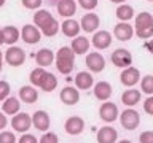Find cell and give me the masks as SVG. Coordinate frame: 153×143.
<instances>
[{"instance_id":"1","label":"cell","mask_w":153,"mask_h":143,"mask_svg":"<svg viewBox=\"0 0 153 143\" xmlns=\"http://www.w3.org/2000/svg\"><path fill=\"white\" fill-rule=\"evenodd\" d=\"M33 24L40 29V32L45 37H54L61 27V24L53 18V14L48 10H38L33 14Z\"/></svg>"},{"instance_id":"2","label":"cell","mask_w":153,"mask_h":143,"mask_svg":"<svg viewBox=\"0 0 153 143\" xmlns=\"http://www.w3.org/2000/svg\"><path fill=\"white\" fill-rule=\"evenodd\" d=\"M57 72L62 75H69L75 67V52L72 51L70 46H62L59 48L57 54L54 56Z\"/></svg>"},{"instance_id":"3","label":"cell","mask_w":153,"mask_h":143,"mask_svg":"<svg viewBox=\"0 0 153 143\" xmlns=\"http://www.w3.org/2000/svg\"><path fill=\"white\" fill-rule=\"evenodd\" d=\"M136 35L139 38L153 37V16L147 11H142L136 16Z\"/></svg>"},{"instance_id":"4","label":"cell","mask_w":153,"mask_h":143,"mask_svg":"<svg viewBox=\"0 0 153 143\" xmlns=\"http://www.w3.org/2000/svg\"><path fill=\"white\" fill-rule=\"evenodd\" d=\"M5 60L11 67H21L26 62V51L19 46H10L5 52Z\"/></svg>"},{"instance_id":"5","label":"cell","mask_w":153,"mask_h":143,"mask_svg":"<svg viewBox=\"0 0 153 143\" xmlns=\"http://www.w3.org/2000/svg\"><path fill=\"white\" fill-rule=\"evenodd\" d=\"M120 122H121V126L126 129V130H134V129H137L139 124H140V116H139V113L136 110L126 108L121 113V116H120Z\"/></svg>"},{"instance_id":"6","label":"cell","mask_w":153,"mask_h":143,"mask_svg":"<svg viewBox=\"0 0 153 143\" xmlns=\"http://www.w3.org/2000/svg\"><path fill=\"white\" fill-rule=\"evenodd\" d=\"M32 126V118L29 113H21L18 111L16 114H13V119H11V127L14 129L16 132H21V133H26Z\"/></svg>"},{"instance_id":"7","label":"cell","mask_w":153,"mask_h":143,"mask_svg":"<svg viewBox=\"0 0 153 143\" xmlns=\"http://www.w3.org/2000/svg\"><path fill=\"white\" fill-rule=\"evenodd\" d=\"M112 64L120 69H126L132 64V54L124 48H118L112 52Z\"/></svg>"},{"instance_id":"8","label":"cell","mask_w":153,"mask_h":143,"mask_svg":"<svg viewBox=\"0 0 153 143\" xmlns=\"http://www.w3.org/2000/svg\"><path fill=\"white\" fill-rule=\"evenodd\" d=\"M120 81H121V84L128 86V88H132L134 84H137L140 81V72L136 67L129 65L126 69H123L121 75H120Z\"/></svg>"},{"instance_id":"9","label":"cell","mask_w":153,"mask_h":143,"mask_svg":"<svg viewBox=\"0 0 153 143\" xmlns=\"http://www.w3.org/2000/svg\"><path fill=\"white\" fill-rule=\"evenodd\" d=\"M21 38L27 43V45H37V43L42 40V32L37 26L26 24V26L21 29Z\"/></svg>"},{"instance_id":"10","label":"cell","mask_w":153,"mask_h":143,"mask_svg":"<svg viewBox=\"0 0 153 143\" xmlns=\"http://www.w3.org/2000/svg\"><path fill=\"white\" fill-rule=\"evenodd\" d=\"M118 107L113 102H104L99 108V116L105 122H113L118 118Z\"/></svg>"},{"instance_id":"11","label":"cell","mask_w":153,"mask_h":143,"mask_svg":"<svg viewBox=\"0 0 153 143\" xmlns=\"http://www.w3.org/2000/svg\"><path fill=\"white\" fill-rule=\"evenodd\" d=\"M32 124H33V127H35L37 130L46 132L51 126L50 114H48L45 110H37V111L32 114Z\"/></svg>"},{"instance_id":"12","label":"cell","mask_w":153,"mask_h":143,"mask_svg":"<svg viewBox=\"0 0 153 143\" xmlns=\"http://www.w3.org/2000/svg\"><path fill=\"white\" fill-rule=\"evenodd\" d=\"M85 62H86V67L91 72H94V73H99V72H102L105 69V59L100 52H89L86 56Z\"/></svg>"},{"instance_id":"13","label":"cell","mask_w":153,"mask_h":143,"mask_svg":"<svg viewBox=\"0 0 153 143\" xmlns=\"http://www.w3.org/2000/svg\"><path fill=\"white\" fill-rule=\"evenodd\" d=\"M113 35L120 41H129L134 35V27L128 22H118L113 29Z\"/></svg>"},{"instance_id":"14","label":"cell","mask_w":153,"mask_h":143,"mask_svg":"<svg viewBox=\"0 0 153 143\" xmlns=\"http://www.w3.org/2000/svg\"><path fill=\"white\" fill-rule=\"evenodd\" d=\"M64 129H65V132L69 133V135H78V133H81V132H83V129H85L83 118H80V116L67 118V121L64 124Z\"/></svg>"},{"instance_id":"15","label":"cell","mask_w":153,"mask_h":143,"mask_svg":"<svg viewBox=\"0 0 153 143\" xmlns=\"http://www.w3.org/2000/svg\"><path fill=\"white\" fill-rule=\"evenodd\" d=\"M112 33L107 32V30H99L94 33L93 37V46L96 48V49H107V48L112 45Z\"/></svg>"},{"instance_id":"16","label":"cell","mask_w":153,"mask_h":143,"mask_svg":"<svg viewBox=\"0 0 153 143\" xmlns=\"http://www.w3.org/2000/svg\"><path fill=\"white\" fill-rule=\"evenodd\" d=\"M99 24H100V19L99 16L96 13H86L83 18H81V21H80V27L83 29L85 32H96V29L99 27Z\"/></svg>"},{"instance_id":"17","label":"cell","mask_w":153,"mask_h":143,"mask_svg":"<svg viewBox=\"0 0 153 143\" xmlns=\"http://www.w3.org/2000/svg\"><path fill=\"white\" fill-rule=\"evenodd\" d=\"M57 13L61 14L62 18H72L76 13V2L75 0H59L56 3Z\"/></svg>"},{"instance_id":"18","label":"cell","mask_w":153,"mask_h":143,"mask_svg":"<svg viewBox=\"0 0 153 143\" xmlns=\"http://www.w3.org/2000/svg\"><path fill=\"white\" fill-rule=\"evenodd\" d=\"M61 30H62V33H64L65 37H69V38H74V37H76L80 33V30H81V27H80V22H76L75 19H72V18H67L64 22L61 24Z\"/></svg>"},{"instance_id":"19","label":"cell","mask_w":153,"mask_h":143,"mask_svg":"<svg viewBox=\"0 0 153 143\" xmlns=\"http://www.w3.org/2000/svg\"><path fill=\"white\" fill-rule=\"evenodd\" d=\"M33 57H35V62L38 64V67H48L54 62V52H53L50 48H42V49H38L37 54Z\"/></svg>"},{"instance_id":"20","label":"cell","mask_w":153,"mask_h":143,"mask_svg":"<svg viewBox=\"0 0 153 143\" xmlns=\"http://www.w3.org/2000/svg\"><path fill=\"white\" fill-rule=\"evenodd\" d=\"M118 140V132L113 127H100L97 130V143H115Z\"/></svg>"},{"instance_id":"21","label":"cell","mask_w":153,"mask_h":143,"mask_svg":"<svg viewBox=\"0 0 153 143\" xmlns=\"http://www.w3.org/2000/svg\"><path fill=\"white\" fill-rule=\"evenodd\" d=\"M59 97H61V102L62 103H65V105H75L80 100V92H78V89L72 88V86H67V88H64V89L61 91Z\"/></svg>"},{"instance_id":"22","label":"cell","mask_w":153,"mask_h":143,"mask_svg":"<svg viewBox=\"0 0 153 143\" xmlns=\"http://www.w3.org/2000/svg\"><path fill=\"white\" fill-rule=\"evenodd\" d=\"M112 92H113L112 84L107 83V81H99L94 86V97L99 100H108Z\"/></svg>"},{"instance_id":"23","label":"cell","mask_w":153,"mask_h":143,"mask_svg":"<svg viewBox=\"0 0 153 143\" xmlns=\"http://www.w3.org/2000/svg\"><path fill=\"white\" fill-rule=\"evenodd\" d=\"M94 84V78H93V75L89 73V72H78L75 76V86H76V89H89L91 86Z\"/></svg>"},{"instance_id":"24","label":"cell","mask_w":153,"mask_h":143,"mask_svg":"<svg viewBox=\"0 0 153 143\" xmlns=\"http://www.w3.org/2000/svg\"><path fill=\"white\" fill-rule=\"evenodd\" d=\"M19 99L24 103H35L38 100V92L33 86H22L19 89Z\"/></svg>"},{"instance_id":"25","label":"cell","mask_w":153,"mask_h":143,"mask_svg":"<svg viewBox=\"0 0 153 143\" xmlns=\"http://www.w3.org/2000/svg\"><path fill=\"white\" fill-rule=\"evenodd\" d=\"M70 48L75 54H85V52H88V49H89V40L86 37L76 35V37H74V40H72Z\"/></svg>"},{"instance_id":"26","label":"cell","mask_w":153,"mask_h":143,"mask_svg":"<svg viewBox=\"0 0 153 143\" xmlns=\"http://www.w3.org/2000/svg\"><path fill=\"white\" fill-rule=\"evenodd\" d=\"M121 102L126 107H134L140 102V91L137 89H126L121 95Z\"/></svg>"},{"instance_id":"27","label":"cell","mask_w":153,"mask_h":143,"mask_svg":"<svg viewBox=\"0 0 153 143\" xmlns=\"http://www.w3.org/2000/svg\"><path fill=\"white\" fill-rule=\"evenodd\" d=\"M56 86H57V78L53 73H50V72H45V75H43L38 88L43 89L45 92H53V91L56 89Z\"/></svg>"},{"instance_id":"28","label":"cell","mask_w":153,"mask_h":143,"mask_svg":"<svg viewBox=\"0 0 153 143\" xmlns=\"http://www.w3.org/2000/svg\"><path fill=\"white\" fill-rule=\"evenodd\" d=\"M2 30H3V40H5L7 45L13 46L14 43L19 40V30H18V27H14V26H5Z\"/></svg>"},{"instance_id":"29","label":"cell","mask_w":153,"mask_h":143,"mask_svg":"<svg viewBox=\"0 0 153 143\" xmlns=\"http://www.w3.org/2000/svg\"><path fill=\"white\" fill-rule=\"evenodd\" d=\"M115 14H117V18H118L121 22H128L129 19L134 18V8L131 7V5L121 3V5H120V7L117 8Z\"/></svg>"},{"instance_id":"30","label":"cell","mask_w":153,"mask_h":143,"mask_svg":"<svg viewBox=\"0 0 153 143\" xmlns=\"http://www.w3.org/2000/svg\"><path fill=\"white\" fill-rule=\"evenodd\" d=\"M19 108H21V102L16 97H7L2 105L3 113H7V114H16L19 111Z\"/></svg>"},{"instance_id":"31","label":"cell","mask_w":153,"mask_h":143,"mask_svg":"<svg viewBox=\"0 0 153 143\" xmlns=\"http://www.w3.org/2000/svg\"><path fill=\"white\" fill-rule=\"evenodd\" d=\"M140 89H142V92L153 95V76L152 75H147L140 80Z\"/></svg>"},{"instance_id":"32","label":"cell","mask_w":153,"mask_h":143,"mask_svg":"<svg viewBox=\"0 0 153 143\" xmlns=\"http://www.w3.org/2000/svg\"><path fill=\"white\" fill-rule=\"evenodd\" d=\"M43 75H45V70H43V67H37V69H33V70L30 72V76H29V80H30L32 86H38V84H40Z\"/></svg>"},{"instance_id":"33","label":"cell","mask_w":153,"mask_h":143,"mask_svg":"<svg viewBox=\"0 0 153 143\" xmlns=\"http://www.w3.org/2000/svg\"><path fill=\"white\" fill-rule=\"evenodd\" d=\"M59 142V138L54 132H45L42 135V138L38 140V143H57Z\"/></svg>"},{"instance_id":"34","label":"cell","mask_w":153,"mask_h":143,"mask_svg":"<svg viewBox=\"0 0 153 143\" xmlns=\"http://www.w3.org/2000/svg\"><path fill=\"white\" fill-rule=\"evenodd\" d=\"M10 83L5 80H0V100H5L10 95Z\"/></svg>"},{"instance_id":"35","label":"cell","mask_w":153,"mask_h":143,"mask_svg":"<svg viewBox=\"0 0 153 143\" xmlns=\"http://www.w3.org/2000/svg\"><path fill=\"white\" fill-rule=\"evenodd\" d=\"M0 143H16V135L13 132H0Z\"/></svg>"},{"instance_id":"36","label":"cell","mask_w":153,"mask_h":143,"mask_svg":"<svg viewBox=\"0 0 153 143\" xmlns=\"http://www.w3.org/2000/svg\"><path fill=\"white\" fill-rule=\"evenodd\" d=\"M21 2H22V7L27 10H38L42 7L43 0H21Z\"/></svg>"},{"instance_id":"37","label":"cell","mask_w":153,"mask_h":143,"mask_svg":"<svg viewBox=\"0 0 153 143\" xmlns=\"http://www.w3.org/2000/svg\"><path fill=\"white\" fill-rule=\"evenodd\" d=\"M78 5L83 10L91 11V10H94L96 7H97V0H78Z\"/></svg>"},{"instance_id":"38","label":"cell","mask_w":153,"mask_h":143,"mask_svg":"<svg viewBox=\"0 0 153 143\" xmlns=\"http://www.w3.org/2000/svg\"><path fill=\"white\" fill-rule=\"evenodd\" d=\"M139 140H140V143H153V130L142 132L140 137H139Z\"/></svg>"},{"instance_id":"39","label":"cell","mask_w":153,"mask_h":143,"mask_svg":"<svg viewBox=\"0 0 153 143\" xmlns=\"http://www.w3.org/2000/svg\"><path fill=\"white\" fill-rule=\"evenodd\" d=\"M143 110H145L147 114H152L153 116V95L145 99V102H143Z\"/></svg>"},{"instance_id":"40","label":"cell","mask_w":153,"mask_h":143,"mask_svg":"<svg viewBox=\"0 0 153 143\" xmlns=\"http://www.w3.org/2000/svg\"><path fill=\"white\" fill-rule=\"evenodd\" d=\"M18 143H38V140L32 135V133H27L26 132V133H22V137L19 138Z\"/></svg>"},{"instance_id":"41","label":"cell","mask_w":153,"mask_h":143,"mask_svg":"<svg viewBox=\"0 0 153 143\" xmlns=\"http://www.w3.org/2000/svg\"><path fill=\"white\" fill-rule=\"evenodd\" d=\"M7 124H8V119H7V116H5L3 113H0V130L7 127Z\"/></svg>"},{"instance_id":"42","label":"cell","mask_w":153,"mask_h":143,"mask_svg":"<svg viewBox=\"0 0 153 143\" xmlns=\"http://www.w3.org/2000/svg\"><path fill=\"white\" fill-rule=\"evenodd\" d=\"M143 46H145V49L148 52H152V54H153V38H150L148 41H145V45H143Z\"/></svg>"},{"instance_id":"43","label":"cell","mask_w":153,"mask_h":143,"mask_svg":"<svg viewBox=\"0 0 153 143\" xmlns=\"http://www.w3.org/2000/svg\"><path fill=\"white\" fill-rule=\"evenodd\" d=\"M3 43H5V40H3V30L0 29V46H2Z\"/></svg>"},{"instance_id":"44","label":"cell","mask_w":153,"mask_h":143,"mask_svg":"<svg viewBox=\"0 0 153 143\" xmlns=\"http://www.w3.org/2000/svg\"><path fill=\"white\" fill-rule=\"evenodd\" d=\"M2 67H3V54L0 51V72H2Z\"/></svg>"},{"instance_id":"45","label":"cell","mask_w":153,"mask_h":143,"mask_svg":"<svg viewBox=\"0 0 153 143\" xmlns=\"http://www.w3.org/2000/svg\"><path fill=\"white\" fill-rule=\"evenodd\" d=\"M110 2H113V3H120V5H121V3L126 2V0H110Z\"/></svg>"},{"instance_id":"46","label":"cell","mask_w":153,"mask_h":143,"mask_svg":"<svg viewBox=\"0 0 153 143\" xmlns=\"http://www.w3.org/2000/svg\"><path fill=\"white\" fill-rule=\"evenodd\" d=\"M118 143H132V142H129V140H121V142H118Z\"/></svg>"},{"instance_id":"47","label":"cell","mask_w":153,"mask_h":143,"mask_svg":"<svg viewBox=\"0 0 153 143\" xmlns=\"http://www.w3.org/2000/svg\"><path fill=\"white\" fill-rule=\"evenodd\" d=\"M3 5H5V0H0V8H2Z\"/></svg>"},{"instance_id":"48","label":"cell","mask_w":153,"mask_h":143,"mask_svg":"<svg viewBox=\"0 0 153 143\" xmlns=\"http://www.w3.org/2000/svg\"><path fill=\"white\" fill-rule=\"evenodd\" d=\"M148 2H153V0H148Z\"/></svg>"}]
</instances>
